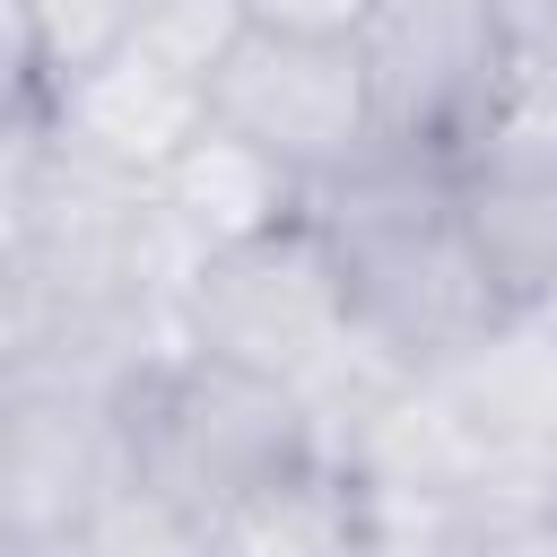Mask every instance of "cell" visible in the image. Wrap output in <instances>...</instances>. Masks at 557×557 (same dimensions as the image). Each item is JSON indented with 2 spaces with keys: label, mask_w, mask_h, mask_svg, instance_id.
<instances>
[{
  "label": "cell",
  "mask_w": 557,
  "mask_h": 557,
  "mask_svg": "<svg viewBox=\"0 0 557 557\" xmlns=\"http://www.w3.org/2000/svg\"><path fill=\"white\" fill-rule=\"evenodd\" d=\"M305 218L339 252L348 322L392 374H444L522 313L496 287V270L461 218V183L435 157L374 148L348 174L313 183Z\"/></svg>",
  "instance_id": "cell-1"
},
{
  "label": "cell",
  "mask_w": 557,
  "mask_h": 557,
  "mask_svg": "<svg viewBox=\"0 0 557 557\" xmlns=\"http://www.w3.org/2000/svg\"><path fill=\"white\" fill-rule=\"evenodd\" d=\"M313 461H322L313 409L270 374H244L165 339L122 383V470L174 513H191L200 531H218L226 513H244L252 496L287 487Z\"/></svg>",
  "instance_id": "cell-2"
},
{
  "label": "cell",
  "mask_w": 557,
  "mask_h": 557,
  "mask_svg": "<svg viewBox=\"0 0 557 557\" xmlns=\"http://www.w3.org/2000/svg\"><path fill=\"white\" fill-rule=\"evenodd\" d=\"M174 339L218 357V366H244V374L305 392L313 374H331L357 348L339 252L322 244L313 218L261 226L226 252H200L183 296H174Z\"/></svg>",
  "instance_id": "cell-3"
},
{
  "label": "cell",
  "mask_w": 557,
  "mask_h": 557,
  "mask_svg": "<svg viewBox=\"0 0 557 557\" xmlns=\"http://www.w3.org/2000/svg\"><path fill=\"white\" fill-rule=\"evenodd\" d=\"M209 122L244 148H261L270 165H287L305 191L348 174L357 157L383 148L374 131V96H366V61L357 35H287V26H244L235 52L209 78Z\"/></svg>",
  "instance_id": "cell-4"
},
{
  "label": "cell",
  "mask_w": 557,
  "mask_h": 557,
  "mask_svg": "<svg viewBox=\"0 0 557 557\" xmlns=\"http://www.w3.org/2000/svg\"><path fill=\"white\" fill-rule=\"evenodd\" d=\"M513 35L522 26L496 0H374L357 26V61H366L383 148L435 157L453 174V148L470 139L479 104L496 96Z\"/></svg>",
  "instance_id": "cell-5"
},
{
  "label": "cell",
  "mask_w": 557,
  "mask_h": 557,
  "mask_svg": "<svg viewBox=\"0 0 557 557\" xmlns=\"http://www.w3.org/2000/svg\"><path fill=\"white\" fill-rule=\"evenodd\" d=\"M122 470V383L70 374V366H17L9 357V400H0V531L44 548L70 531L96 496H113Z\"/></svg>",
  "instance_id": "cell-6"
},
{
  "label": "cell",
  "mask_w": 557,
  "mask_h": 557,
  "mask_svg": "<svg viewBox=\"0 0 557 557\" xmlns=\"http://www.w3.org/2000/svg\"><path fill=\"white\" fill-rule=\"evenodd\" d=\"M200 131H209V87L165 70L139 35L104 70H87V78H70L52 96V139L113 165V174H131V183H157Z\"/></svg>",
  "instance_id": "cell-7"
},
{
  "label": "cell",
  "mask_w": 557,
  "mask_h": 557,
  "mask_svg": "<svg viewBox=\"0 0 557 557\" xmlns=\"http://www.w3.org/2000/svg\"><path fill=\"white\" fill-rule=\"evenodd\" d=\"M148 191H157V218H165V235L183 244V261L226 252V244H244V235H261V226L305 218V183H296L287 165H270L261 148L226 139L218 122H209Z\"/></svg>",
  "instance_id": "cell-8"
},
{
  "label": "cell",
  "mask_w": 557,
  "mask_h": 557,
  "mask_svg": "<svg viewBox=\"0 0 557 557\" xmlns=\"http://www.w3.org/2000/svg\"><path fill=\"white\" fill-rule=\"evenodd\" d=\"M487 174H557V52L540 35H513L496 96L453 148V183H487Z\"/></svg>",
  "instance_id": "cell-9"
},
{
  "label": "cell",
  "mask_w": 557,
  "mask_h": 557,
  "mask_svg": "<svg viewBox=\"0 0 557 557\" xmlns=\"http://www.w3.org/2000/svg\"><path fill=\"white\" fill-rule=\"evenodd\" d=\"M461 218L496 270V287L540 313L557 296V174H487V183H461Z\"/></svg>",
  "instance_id": "cell-10"
},
{
  "label": "cell",
  "mask_w": 557,
  "mask_h": 557,
  "mask_svg": "<svg viewBox=\"0 0 557 557\" xmlns=\"http://www.w3.org/2000/svg\"><path fill=\"white\" fill-rule=\"evenodd\" d=\"M26 557H209V531L191 513H174L165 496H148L139 479H122L113 496H96L70 531H52Z\"/></svg>",
  "instance_id": "cell-11"
},
{
  "label": "cell",
  "mask_w": 557,
  "mask_h": 557,
  "mask_svg": "<svg viewBox=\"0 0 557 557\" xmlns=\"http://www.w3.org/2000/svg\"><path fill=\"white\" fill-rule=\"evenodd\" d=\"M26 17H35V44H44V70H52V96H61L70 78L104 70L139 35L148 0H26Z\"/></svg>",
  "instance_id": "cell-12"
},
{
  "label": "cell",
  "mask_w": 557,
  "mask_h": 557,
  "mask_svg": "<svg viewBox=\"0 0 557 557\" xmlns=\"http://www.w3.org/2000/svg\"><path fill=\"white\" fill-rule=\"evenodd\" d=\"M244 26H252V17H244V0H148L139 44H148L165 70H183V78H200V87H209Z\"/></svg>",
  "instance_id": "cell-13"
},
{
  "label": "cell",
  "mask_w": 557,
  "mask_h": 557,
  "mask_svg": "<svg viewBox=\"0 0 557 557\" xmlns=\"http://www.w3.org/2000/svg\"><path fill=\"white\" fill-rule=\"evenodd\" d=\"M0 122H52V70L26 0H0Z\"/></svg>",
  "instance_id": "cell-14"
},
{
  "label": "cell",
  "mask_w": 557,
  "mask_h": 557,
  "mask_svg": "<svg viewBox=\"0 0 557 557\" xmlns=\"http://www.w3.org/2000/svg\"><path fill=\"white\" fill-rule=\"evenodd\" d=\"M44 165H52V122H0V261L17 252V235L35 218Z\"/></svg>",
  "instance_id": "cell-15"
},
{
  "label": "cell",
  "mask_w": 557,
  "mask_h": 557,
  "mask_svg": "<svg viewBox=\"0 0 557 557\" xmlns=\"http://www.w3.org/2000/svg\"><path fill=\"white\" fill-rule=\"evenodd\" d=\"M374 0H244L252 26H287V35H357Z\"/></svg>",
  "instance_id": "cell-16"
},
{
  "label": "cell",
  "mask_w": 557,
  "mask_h": 557,
  "mask_svg": "<svg viewBox=\"0 0 557 557\" xmlns=\"http://www.w3.org/2000/svg\"><path fill=\"white\" fill-rule=\"evenodd\" d=\"M522 496H531V522H548V531H557V435L540 444V461H531V487H522Z\"/></svg>",
  "instance_id": "cell-17"
},
{
  "label": "cell",
  "mask_w": 557,
  "mask_h": 557,
  "mask_svg": "<svg viewBox=\"0 0 557 557\" xmlns=\"http://www.w3.org/2000/svg\"><path fill=\"white\" fill-rule=\"evenodd\" d=\"M487 557H557V531H548V522H505V531L487 540Z\"/></svg>",
  "instance_id": "cell-18"
},
{
  "label": "cell",
  "mask_w": 557,
  "mask_h": 557,
  "mask_svg": "<svg viewBox=\"0 0 557 557\" xmlns=\"http://www.w3.org/2000/svg\"><path fill=\"white\" fill-rule=\"evenodd\" d=\"M522 35H540V44H548V52H557V0H540V17H531V26H522Z\"/></svg>",
  "instance_id": "cell-19"
},
{
  "label": "cell",
  "mask_w": 557,
  "mask_h": 557,
  "mask_svg": "<svg viewBox=\"0 0 557 557\" xmlns=\"http://www.w3.org/2000/svg\"><path fill=\"white\" fill-rule=\"evenodd\" d=\"M0 557H17V540H9V531H0Z\"/></svg>",
  "instance_id": "cell-20"
}]
</instances>
